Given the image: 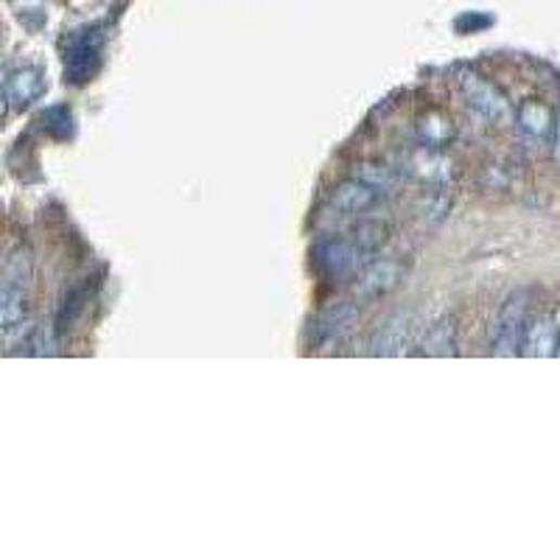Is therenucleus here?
I'll return each mask as SVG.
<instances>
[{"instance_id":"f257e3e1","label":"nucleus","mask_w":560,"mask_h":560,"mask_svg":"<svg viewBox=\"0 0 560 560\" xmlns=\"http://www.w3.org/2000/svg\"><path fill=\"white\" fill-rule=\"evenodd\" d=\"M457 85H460V93L466 99L468 110L480 115L485 124L505 127V124L513 120L510 101H507V96L491 79H485V76L471 71V67H462L460 76H457Z\"/></svg>"},{"instance_id":"f03ea898","label":"nucleus","mask_w":560,"mask_h":560,"mask_svg":"<svg viewBox=\"0 0 560 560\" xmlns=\"http://www.w3.org/2000/svg\"><path fill=\"white\" fill-rule=\"evenodd\" d=\"M530 320V292L507 294V301L496 311L494 328H491V354L494 356H521V336Z\"/></svg>"},{"instance_id":"7ed1b4c3","label":"nucleus","mask_w":560,"mask_h":560,"mask_svg":"<svg viewBox=\"0 0 560 560\" xmlns=\"http://www.w3.org/2000/svg\"><path fill=\"white\" fill-rule=\"evenodd\" d=\"M555 113L549 104H544L540 99H527L521 101L519 110L513 113L516 132L519 140L530 152H547L552 149V135H555Z\"/></svg>"},{"instance_id":"20e7f679","label":"nucleus","mask_w":560,"mask_h":560,"mask_svg":"<svg viewBox=\"0 0 560 560\" xmlns=\"http://www.w3.org/2000/svg\"><path fill=\"white\" fill-rule=\"evenodd\" d=\"M314 264H317L322 275L345 278V275H354L365 267L367 247H361L359 241L351 239H322L314 247Z\"/></svg>"},{"instance_id":"39448f33","label":"nucleus","mask_w":560,"mask_h":560,"mask_svg":"<svg viewBox=\"0 0 560 560\" xmlns=\"http://www.w3.org/2000/svg\"><path fill=\"white\" fill-rule=\"evenodd\" d=\"M415 334H418V320L409 311L393 314L384 326L376 331L370 342V354L395 359V356H407L415 347Z\"/></svg>"},{"instance_id":"423d86ee","label":"nucleus","mask_w":560,"mask_h":560,"mask_svg":"<svg viewBox=\"0 0 560 560\" xmlns=\"http://www.w3.org/2000/svg\"><path fill=\"white\" fill-rule=\"evenodd\" d=\"M101 67V37L93 31L76 34L65 46V76L71 85H81L96 76Z\"/></svg>"},{"instance_id":"0eeeda50","label":"nucleus","mask_w":560,"mask_h":560,"mask_svg":"<svg viewBox=\"0 0 560 560\" xmlns=\"http://www.w3.org/2000/svg\"><path fill=\"white\" fill-rule=\"evenodd\" d=\"M404 278V264L393 258H379L373 264H365V272L356 280V303L379 301L393 292Z\"/></svg>"},{"instance_id":"6e6552de","label":"nucleus","mask_w":560,"mask_h":560,"mask_svg":"<svg viewBox=\"0 0 560 560\" xmlns=\"http://www.w3.org/2000/svg\"><path fill=\"white\" fill-rule=\"evenodd\" d=\"M560 326L552 314H535L524 326V336H521V356L530 359H549L555 356L558 347Z\"/></svg>"},{"instance_id":"1a4fd4ad","label":"nucleus","mask_w":560,"mask_h":560,"mask_svg":"<svg viewBox=\"0 0 560 560\" xmlns=\"http://www.w3.org/2000/svg\"><path fill=\"white\" fill-rule=\"evenodd\" d=\"M381 200H384V194H379L376 188L365 186L361 180L351 177V180L340 182V186L334 188V194H331V207L345 216H361V214H370L373 207H379Z\"/></svg>"},{"instance_id":"9d476101","label":"nucleus","mask_w":560,"mask_h":560,"mask_svg":"<svg viewBox=\"0 0 560 560\" xmlns=\"http://www.w3.org/2000/svg\"><path fill=\"white\" fill-rule=\"evenodd\" d=\"M454 138H457V127L441 110H429V113L418 115V120H415V140L427 152H443V149L451 147Z\"/></svg>"},{"instance_id":"9b49d317","label":"nucleus","mask_w":560,"mask_h":560,"mask_svg":"<svg viewBox=\"0 0 560 560\" xmlns=\"http://www.w3.org/2000/svg\"><path fill=\"white\" fill-rule=\"evenodd\" d=\"M420 356H429V359H451L457 356V347H460V328L454 317H443L434 326L427 328V334L415 342Z\"/></svg>"},{"instance_id":"f8f14e48","label":"nucleus","mask_w":560,"mask_h":560,"mask_svg":"<svg viewBox=\"0 0 560 560\" xmlns=\"http://www.w3.org/2000/svg\"><path fill=\"white\" fill-rule=\"evenodd\" d=\"M3 93H7V104L14 110H23L28 104L40 99L46 93V79H42V71L37 67H17L7 76V85H3Z\"/></svg>"},{"instance_id":"ddd939ff","label":"nucleus","mask_w":560,"mask_h":560,"mask_svg":"<svg viewBox=\"0 0 560 560\" xmlns=\"http://www.w3.org/2000/svg\"><path fill=\"white\" fill-rule=\"evenodd\" d=\"M356 320H359V303L356 301H340L334 306H328L317 320V336L320 342H336L354 331Z\"/></svg>"},{"instance_id":"4468645a","label":"nucleus","mask_w":560,"mask_h":560,"mask_svg":"<svg viewBox=\"0 0 560 560\" xmlns=\"http://www.w3.org/2000/svg\"><path fill=\"white\" fill-rule=\"evenodd\" d=\"M28 301L23 287L17 283H3L0 287V336L14 334L17 328L26 326Z\"/></svg>"},{"instance_id":"2eb2a0df","label":"nucleus","mask_w":560,"mask_h":560,"mask_svg":"<svg viewBox=\"0 0 560 560\" xmlns=\"http://www.w3.org/2000/svg\"><path fill=\"white\" fill-rule=\"evenodd\" d=\"M354 177L356 180H361L365 186L376 188L379 194L387 196L390 191H395L398 188V171L390 166H384V163H359V166L354 168Z\"/></svg>"},{"instance_id":"dca6fc26","label":"nucleus","mask_w":560,"mask_h":560,"mask_svg":"<svg viewBox=\"0 0 560 560\" xmlns=\"http://www.w3.org/2000/svg\"><path fill=\"white\" fill-rule=\"evenodd\" d=\"M487 23H491L487 17H476V21L474 17H460V21H457V28H462V31H474L476 26H487Z\"/></svg>"},{"instance_id":"f3484780","label":"nucleus","mask_w":560,"mask_h":560,"mask_svg":"<svg viewBox=\"0 0 560 560\" xmlns=\"http://www.w3.org/2000/svg\"><path fill=\"white\" fill-rule=\"evenodd\" d=\"M552 152H555V157H558L560 161V118L555 120V135H552Z\"/></svg>"},{"instance_id":"a211bd4d","label":"nucleus","mask_w":560,"mask_h":560,"mask_svg":"<svg viewBox=\"0 0 560 560\" xmlns=\"http://www.w3.org/2000/svg\"><path fill=\"white\" fill-rule=\"evenodd\" d=\"M7 67H3V65H0V90H3V85H7Z\"/></svg>"},{"instance_id":"6ab92c4d","label":"nucleus","mask_w":560,"mask_h":560,"mask_svg":"<svg viewBox=\"0 0 560 560\" xmlns=\"http://www.w3.org/2000/svg\"><path fill=\"white\" fill-rule=\"evenodd\" d=\"M555 356H560V334H558V347H555Z\"/></svg>"}]
</instances>
